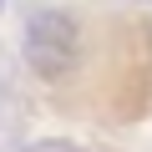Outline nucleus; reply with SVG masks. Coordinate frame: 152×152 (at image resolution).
Listing matches in <instances>:
<instances>
[{
    "instance_id": "f257e3e1",
    "label": "nucleus",
    "mask_w": 152,
    "mask_h": 152,
    "mask_svg": "<svg viewBox=\"0 0 152 152\" xmlns=\"http://www.w3.org/2000/svg\"><path fill=\"white\" fill-rule=\"evenodd\" d=\"M81 56V26H76L71 10L61 5H46V10H31L26 20V61L41 71V76H66Z\"/></svg>"
}]
</instances>
